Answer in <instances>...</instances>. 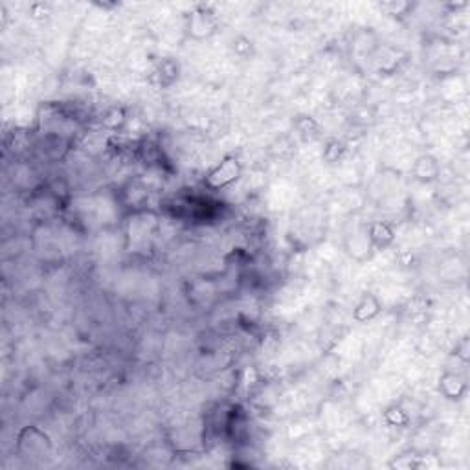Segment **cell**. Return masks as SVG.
<instances>
[{
	"mask_svg": "<svg viewBox=\"0 0 470 470\" xmlns=\"http://www.w3.org/2000/svg\"><path fill=\"white\" fill-rule=\"evenodd\" d=\"M239 176V164L235 158H226L221 162V166L217 169L209 173L208 181L215 185V188H223V185L232 184L233 181H237Z\"/></svg>",
	"mask_w": 470,
	"mask_h": 470,
	"instance_id": "cell-1",
	"label": "cell"
}]
</instances>
